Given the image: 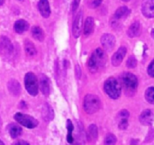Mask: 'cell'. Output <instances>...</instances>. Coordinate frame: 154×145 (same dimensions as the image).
Segmentation results:
<instances>
[{
	"mask_svg": "<svg viewBox=\"0 0 154 145\" xmlns=\"http://www.w3.org/2000/svg\"><path fill=\"white\" fill-rule=\"evenodd\" d=\"M75 71H76V77H78V78H80V77H81V69H80V66H78V64L76 65V66H75Z\"/></svg>",
	"mask_w": 154,
	"mask_h": 145,
	"instance_id": "34",
	"label": "cell"
},
{
	"mask_svg": "<svg viewBox=\"0 0 154 145\" xmlns=\"http://www.w3.org/2000/svg\"><path fill=\"white\" fill-rule=\"evenodd\" d=\"M54 110L52 109L51 105L48 103H45L42 108V117L45 121L49 122L54 119Z\"/></svg>",
	"mask_w": 154,
	"mask_h": 145,
	"instance_id": "16",
	"label": "cell"
},
{
	"mask_svg": "<svg viewBox=\"0 0 154 145\" xmlns=\"http://www.w3.org/2000/svg\"><path fill=\"white\" fill-rule=\"evenodd\" d=\"M24 49H25V52L28 57H34L37 54V51L33 45L32 42H30L29 40H26L25 43H24Z\"/></svg>",
	"mask_w": 154,
	"mask_h": 145,
	"instance_id": "21",
	"label": "cell"
},
{
	"mask_svg": "<svg viewBox=\"0 0 154 145\" xmlns=\"http://www.w3.org/2000/svg\"><path fill=\"white\" fill-rule=\"evenodd\" d=\"M107 56L105 52L101 48H97L92 54L88 61V67L91 72H96L106 64Z\"/></svg>",
	"mask_w": 154,
	"mask_h": 145,
	"instance_id": "1",
	"label": "cell"
},
{
	"mask_svg": "<svg viewBox=\"0 0 154 145\" xmlns=\"http://www.w3.org/2000/svg\"><path fill=\"white\" fill-rule=\"evenodd\" d=\"M129 13H130V10L126 6H122L116 11L114 14V18L116 20L123 19V18L126 17L129 14Z\"/></svg>",
	"mask_w": 154,
	"mask_h": 145,
	"instance_id": "23",
	"label": "cell"
},
{
	"mask_svg": "<svg viewBox=\"0 0 154 145\" xmlns=\"http://www.w3.org/2000/svg\"><path fill=\"white\" fill-rule=\"evenodd\" d=\"M151 36L154 39V29H152V31H151Z\"/></svg>",
	"mask_w": 154,
	"mask_h": 145,
	"instance_id": "35",
	"label": "cell"
},
{
	"mask_svg": "<svg viewBox=\"0 0 154 145\" xmlns=\"http://www.w3.org/2000/svg\"><path fill=\"white\" fill-rule=\"evenodd\" d=\"M24 82L27 92L32 96H37L38 93V84L35 75L32 72L27 73L25 76Z\"/></svg>",
	"mask_w": 154,
	"mask_h": 145,
	"instance_id": "5",
	"label": "cell"
},
{
	"mask_svg": "<svg viewBox=\"0 0 154 145\" xmlns=\"http://www.w3.org/2000/svg\"><path fill=\"white\" fill-rule=\"evenodd\" d=\"M0 145H5V144H4V143H3L2 141H1V140H0Z\"/></svg>",
	"mask_w": 154,
	"mask_h": 145,
	"instance_id": "37",
	"label": "cell"
},
{
	"mask_svg": "<svg viewBox=\"0 0 154 145\" xmlns=\"http://www.w3.org/2000/svg\"><path fill=\"white\" fill-rule=\"evenodd\" d=\"M29 26V25L26 21L24 20H19L15 22L14 25V29L17 33L21 34V33H23L26 31H27Z\"/></svg>",
	"mask_w": 154,
	"mask_h": 145,
	"instance_id": "17",
	"label": "cell"
},
{
	"mask_svg": "<svg viewBox=\"0 0 154 145\" xmlns=\"http://www.w3.org/2000/svg\"><path fill=\"white\" fill-rule=\"evenodd\" d=\"M94 19H93L92 17H89L87 18L85 21V23H84V35H89L91 34L92 32L94 30Z\"/></svg>",
	"mask_w": 154,
	"mask_h": 145,
	"instance_id": "19",
	"label": "cell"
},
{
	"mask_svg": "<svg viewBox=\"0 0 154 145\" xmlns=\"http://www.w3.org/2000/svg\"><path fill=\"white\" fill-rule=\"evenodd\" d=\"M0 48L2 49V52L6 54H11L12 52V50H13L11 43L5 37H2V39L1 43H0Z\"/></svg>",
	"mask_w": 154,
	"mask_h": 145,
	"instance_id": "20",
	"label": "cell"
},
{
	"mask_svg": "<svg viewBox=\"0 0 154 145\" xmlns=\"http://www.w3.org/2000/svg\"><path fill=\"white\" fill-rule=\"evenodd\" d=\"M83 26V13L82 11H79L75 17V21L73 23L72 26V33L75 38H78L82 32Z\"/></svg>",
	"mask_w": 154,
	"mask_h": 145,
	"instance_id": "7",
	"label": "cell"
},
{
	"mask_svg": "<svg viewBox=\"0 0 154 145\" xmlns=\"http://www.w3.org/2000/svg\"><path fill=\"white\" fill-rule=\"evenodd\" d=\"M38 9L43 17H49L51 14V8L48 0H40L38 2Z\"/></svg>",
	"mask_w": 154,
	"mask_h": 145,
	"instance_id": "14",
	"label": "cell"
},
{
	"mask_svg": "<svg viewBox=\"0 0 154 145\" xmlns=\"http://www.w3.org/2000/svg\"><path fill=\"white\" fill-rule=\"evenodd\" d=\"M137 66V60L135 59V57L133 56H131L129 57L127 62H126V66H127L129 69H134V68L136 67Z\"/></svg>",
	"mask_w": 154,
	"mask_h": 145,
	"instance_id": "29",
	"label": "cell"
},
{
	"mask_svg": "<svg viewBox=\"0 0 154 145\" xmlns=\"http://www.w3.org/2000/svg\"><path fill=\"white\" fill-rule=\"evenodd\" d=\"M4 2H5V0H0V5L4 4Z\"/></svg>",
	"mask_w": 154,
	"mask_h": 145,
	"instance_id": "36",
	"label": "cell"
},
{
	"mask_svg": "<svg viewBox=\"0 0 154 145\" xmlns=\"http://www.w3.org/2000/svg\"><path fill=\"white\" fill-rule=\"evenodd\" d=\"M14 119L18 123L28 129H34L38 125V122L36 119L27 114L17 113L14 115Z\"/></svg>",
	"mask_w": 154,
	"mask_h": 145,
	"instance_id": "6",
	"label": "cell"
},
{
	"mask_svg": "<svg viewBox=\"0 0 154 145\" xmlns=\"http://www.w3.org/2000/svg\"><path fill=\"white\" fill-rule=\"evenodd\" d=\"M117 142V138L114 134H108L105 138L104 144L105 145H115Z\"/></svg>",
	"mask_w": 154,
	"mask_h": 145,
	"instance_id": "28",
	"label": "cell"
},
{
	"mask_svg": "<svg viewBox=\"0 0 154 145\" xmlns=\"http://www.w3.org/2000/svg\"><path fill=\"white\" fill-rule=\"evenodd\" d=\"M13 145H29V144L27 141H23V140H19V141H15Z\"/></svg>",
	"mask_w": 154,
	"mask_h": 145,
	"instance_id": "32",
	"label": "cell"
},
{
	"mask_svg": "<svg viewBox=\"0 0 154 145\" xmlns=\"http://www.w3.org/2000/svg\"><path fill=\"white\" fill-rule=\"evenodd\" d=\"M40 89L42 90V93L45 96H48L50 94V90H51V86H50V80L46 75H42L40 77Z\"/></svg>",
	"mask_w": 154,
	"mask_h": 145,
	"instance_id": "13",
	"label": "cell"
},
{
	"mask_svg": "<svg viewBox=\"0 0 154 145\" xmlns=\"http://www.w3.org/2000/svg\"><path fill=\"white\" fill-rule=\"evenodd\" d=\"M118 126L120 129L124 130L128 126V119L129 117V111L126 110H122L118 114Z\"/></svg>",
	"mask_w": 154,
	"mask_h": 145,
	"instance_id": "12",
	"label": "cell"
},
{
	"mask_svg": "<svg viewBox=\"0 0 154 145\" xmlns=\"http://www.w3.org/2000/svg\"><path fill=\"white\" fill-rule=\"evenodd\" d=\"M100 107V99L96 95L87 94L85 96L84 101V108L87 114H95L99 111Z\"/></svg>",
	"mask_w": 154,
	"mask_h": 145,
	"instance_id": "4",
	"label": "cell"
},
{
	"mask_svg": "<svg viewBox=\"0 0 154 145\" xmlns=\"http://www.w3.org/2000/svg\"><path fill=\"white\" fill-rule=\"evenodd\" d=\"M102 2V0H91L90 5L91 8H97Z\"/></svg>",
	"mask_w": 154,
	"mask_h": 145,
	"instance_id": "31",
	"label": "cell"
},
{
	"mask_svg": "<svg viewBox=\"0 0 154 145\" xmlns=\"http://www.w3.org/2000/svg\"><path fill=\"white\" fill-rule=\"evenodd\" d=\"M67 129H68V135H67V141L69 144L73 143V136H72V132H73L74 126L72 124V121L70 120H67Z\"/></svg>",
	"mask_w": 154,
	"mask_h": 145,
	"instance_id": "26",
	"label": "cell"
},
{
	"mask_svg": "<svg viewBox=\"0 0 154 145\" xmlns=\"http://www.w3.org/2000/svg\"><path fill=\"white\" fill-rule=\"evenodd\" d=\"M8 132L12 138H17L22 133V129L18 125L11 123L8 126Z\"/></svg>",
	"mask_w": 154,
	"mask_h": 145,
	"instance_id": "22",
	"label": "cell"
},
{
	"mask_svg": "<svg viewBox=\"0 0 154 145\" xmlns=\"http://www.w3.org/2000/svg\"><path fill=\"white\" fill-rule=\"evenodd\" d=\"M116 39L113 35L104 34L101 38V44L106 51H110L115 46Z\"/></svg>",
	"mask_w": 154,
	"mask_h": 145,
	"instance_id": "8",
	"label": "cell"
},
{
	"mask_svg": "<svg viewBox=\"0 0 154 145\" xmlns=\"http://www.w3.org/2000/svg\"><path fill=\"white\" fill-rule=\"evenodd\" d=\"M126 52H127V50H126V47H120L111 58V63H112L113 66H115V67L120 66L122 62H123V58L126 56Z\"/></svg>",
	"mask_w": 154,
	"mask_h": 145,
	"instance_id": "9",
	"label": "cell"
},
{
	"mask_svg": "<svg viewBox=\"0 0 154 145\" xmlns=\"http://www.w3.org/2000/svg\"><path fill=\"white\" fill-rule=\"evenodd\" d=\"M104 88L107 95L113 99H118L121 94V86L117 79L113 77L109 78L105 81Z\"/></svg>",
	"mask_w": 154,
	"mask_h": 145,
	"instance_id": "2",
	"label": "cell"
},
{
	"mask_svg": "<svg viewBox=\"0 0 154 145\" xmlns=\"http://www.w3.org/2000/svg\"><path fill=\"white\" fill-rule=\"evenodd\" d=\"M8 88L11 94L14 96H18L20 94L21 87L19 82L16 80H11L8 84Z\"/></svg>",
	"mask_w": 154,
	"mask_h": 145,
	"instance_id": "15",
	"label": "cell"
},
{
	"mask_svg": "<svg viewBox=\"0 0 154 145\" xmlns=\"http://www.w3.org/2000/svg\"><path fill=\"white\" fill-rule=\"evenodd\" d=\"M141 33V25L138 22H135L129 26L128 29V36L130 38H135L138 36Z\"/></svg>",
	"mask_w": 154,
	"mask_h": 145,
	"instance_id": "18",
	"label": "cell"
},
{
	"mask_svg": "<svg viewBox=\"0 0 154 145\" xmlns=\"http://www.w3.org/2000/svg\"><path fill=\"white\" fill-rule=\"evenodd\" d=\"M147 72H148L149 75L154 78V60L150 63L149 65L148 69H147Z\"/></svg>",
	"mask_w": 154,
	"mask_h": 145,
	"instance_id": "30",
	"label": "cell"
},
{
	"mask_svg": "<svg viewBox=\"0 0 154 145\" xmlns=\"http://www.w3.org/2000/svg\"><path fill=\"white\" fill-rule=\"evenodd\" d=\"M32 35L35 39L38 42H43L45 39V33L39 26H33L32 29Z\"/></svg>",
	"mask_w": 154,
	"mask_h": 145,
	"instance_id": "24",
	"label": "cell"
},
{
	"mask_svg": "<svg viewBox=\"0 0 154 145\" xmlns=\"http://www.w3.org/2000/svg\"><path fill=\"white\" fill-rule=\"evenodd\" d=\"M122 1H123V2H128V1H129V0H122Z\"/></svg>",
	"mask_w": 154,
	"mask_h": 145,
	"instance_id": "38",
	"label": "cell"
},
{
	"mask_svg": "<svg viewBox=\"0 0 154 145\" xmlns=\"http://www.w3.org/2000/svg\"><path fill=\"white\" fill-rule=\"evenodd\" d=\"M143 14L149 18L154 17V0H144L141 5Z\"/></svg>",
	"mask_w": 154,
	"mask_h": 145,
	"instance_id": "10",
	"label": "cell"
},
{
	"mask_svg": "<svg viewBox=\"0 0 154 145\" xmlns=\"http://www.w3.org/2000/svg\"><path fill=\"white\" fill-rule=\"evenodd\" d=\"M80 0H74L73 2V5H72V10L73 11H75L77 8H78V5H79Z\"/></svg>",
	"mask_w": 154,
	"mask_h": 145,
	"instance_id": "33",
	"label": "cell"
},
{
	"mask_svg": "<svg viewBox=\"0 0 154 145\" xmlns=\"http://www.w3.org/2000/svg\"><path fill=\"white\" fill-rule=\"evenodd\" d=\"M120 80H121L122 85L128 94L135 93L138 87V79L135 75L129 72H126L121 75Z\"/></svg>",
	"mask_w": 154,
	"mask_h": 145,
	"instance_id": "3",
	"label": "cell"
},
{
	"mask_svg": "<svg viewBox=\"0 0 154 145\" xmlns=\"http://www.w3.org/2000/svg\"><path fill=\"white\" fill-rule=\"evenodd\" d=\"M145 99L149 103L154 105V87H149L146 90Z\"/></svg>",
	"mask_w": 154,
	"mask_h": 145,
	"instance_id": "27",
	"label": "cell"
},
{
	"mask_svg": "<svg viewBox=\"0 0 154 145\" xmlns=\"http://www.w3.org/2000/svg\"><path fill=\"white\" fill-rule=\"evenodd\" d=\"M154 120V114L151 110L147 109L143 111L139 117L141 123L144 126H150L153 123Z\"/></svg>",
	"mask_w": 154,
	"mask_h": 145,
	"instance_id": "11",
	"label": "cell"
},
{
	"mask_svg": "<svg viewBox=\"0 0 154 145\" xmlns=\"http://www.w3.org/2000/svg\"><path fill=\"white\" fill-rule=\"evenodd\" d=\"M98 138V128L95 124H91L88 127V138L91 141H96Z\"/></svg>",
	"mask_w": 154,
	"mask_h": 145,
	"instance_id": "25",
	"label": "cell"
}]
</instances>
